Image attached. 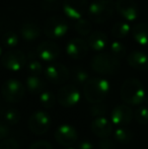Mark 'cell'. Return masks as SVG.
I'll list each match as a JSON object with an SVG mask.
<instances>
[{
	"label": "cell",
	"instance_id": "cell-1",
	"mask_svg": "<svg viewBox=\"0 0 148 149\" xmlns=\"http://www.w3.org/2000/svg\"><path fill=\"white\" fill-rule=\"evenodd\" d=\"M110 90H111V85L107 79L101 77H93L84 84L83 94L88 102L97 104L107 100Z\"/></svg>",
	"mask_w": 148,
	"mask_h": 149
},
{
	"label": "cell",
	"instance_id": "cell-2",
	"mask_svg": "<svg viewBox=\"0 0 148 149\" xmlns=\"http://www.w3.org/2000/svg\"><path fill=\"white\" fill-rule=\"evenodd\" d=\"M146 92L140 80L128 78L121 86V98L127 106H139L144 102Z\"/></svg>",
	"mask_w": 148,
	"mask_h": 149
},
{
	"label": "cell",
	"instance_id": "cell-3",
	"mask_svg": "<svg viewBox=\"0 0 148 149\" xmlns=\"http://www.w3.org/2000/svg\"><path fill=\"white\" fill-rule=\"evenodd\" d=\"M115 9V2L113 0H94L87 7V13L90 22L104 24L112 17Z\"/></svg>",
	"mask_w": 148,
	"mask_h": 149
},
{
	"label": "cell",
	"instance_id": "cell-4",
	"mask_svg": "<svg viewBox=\"0 0 148 149\" xmlns=\"http://www.w3.org/2000/svg\"><path fill=\"white\" fill-rule=\"evenodd\" d=\"M90 66L94 72L101 75H112L120 69V60L112 54L101 53L91 59Z\"/></svg>",
	"mask_w": 148,
	"mask_h": 149
},
{
	"label": "cell",
	"instance_id": "cell-5",
	"mask_svg": "<svg viewBox=\"0 0 148 149\" xmlns=\"http://www.w3.org/2000/svg\"><path fill=\"white\" fill-rule=\"evenodd\" d=\"M1 95L9 104H17L26 96V86L17 79H8L2 84Z\"/></svg>",
	"mask_w": 148,
	"mask_h": 149
},
{
	"label": "cell",
	"instance_id": "cell-6",
	"mask_svg": "<svg viewBox=\"0 0 148 149\" xmlns=\"http://www.w3.org/2000/svg\"><path fill=\"white\" fill-rule=\"evenodd\" d=\"M43 31L50 40H60L67 33L68 24L66 20L60 16H51L44 24Z\"/></svg>",
	"mask_w": 148,
	"mask_h": 149
},
{
	"label": "cell",
	"instance_id": "cell-7",
	"mask_svg": "<svg viewBox=\"0 0 148 149\" xmlns=\"http://www.w3.org/2000/svg\"><path fill=\"white\" fill-rule=\"evenodd\" d=\"M26 56L20 50H11L1 57V64L5 69L12 72L20 71L26 64Z\"/></svg>",
	"mask_w": 148,
	"mask_h": 149
},
{
	"label": "cell",
	"instance_id": "cell-8",
	"mask_svg": "<svg viewBox=\"0 0 148 149\" xmlns=\"http://www.w3.org/2000/svg\"><path fill=\"white\" fill-rule=\"evenodd\" d=\"M46 78L52 84H63L69 79L70 71L61 63H51L44 70Z\"/></svg>",
	"mask_w": 148,
	"mask_h": 149
},
{
	"label": "cell",
	"instance_id": "cell-9",
	"mask_svg": "<svg viewBox=\"0 0 148 149\" xmlns=\"http://www.w3.org/2000/svg\"><path fill=\"white\" fill-rule=\"evenodd\" d=\"M81 97L80 91L74 84H67L58 90L57 102L63 108H72L79 102Z\"/></svg>",
	"mask_w": 148,
	"mask_h": 149
},
{
	"label": "cell",
	"instance_id": "cell-10",
	"mask_svg": "<svg viewBox=\"0 0 148 149\" xmlns=\"http://www.w3.org/2000/svg\"><path fill=\"white\" fill-rule=\"evenodd\" d=\"M51 117L43 111L35 112L28 120V128L36 135H43L51 127Z\"/></svg>",
	"mask_w": 148,
	"mask_h": 149
},
{
	"label": "cell",
	"instance_id": "cell-11",
	"mask_svg": "<svg viewBox=\"0 0 148 149\" xmlns=\"http://www.w3.org/2000/svg\"><path fill=\"white\" fill-rule=\"evenodd\" d=\"M115 8L127 22H132L139 16V6L135 0H117Z\"/></svg>",
	"mask_w": 148,
	"mask_h": 149
},
{
	"label": "cell",
	"instance_id": "cell-12",
	"mask_svg": "<svg viewBox=\"0 0 148 149\" xmlns=\"http://www.w3.org/2000/svg\"><path fill=\"white\" fill-rule=\"evenodd\" d=\"M37 57L46 63L54 62L60 55V48L52 41H44L37 46Z\"/></svg>",
	"mask_w": 148,
	"mask_h": 149
},
{
	"label": "cell",
	"instance_id": "cell-13",
	"mask_svg": "<svg viewBox=\"0 0 148 149\" xmlns=\"http://www.w3.org/2000/svg\"><path fill=\"white\" fill-rule=\"evenodd\" d=\"M54 137L60 145L70 147L77 141L78 134L73 126L69 124H63L56 129Z\"/></svg>",
	"mask_w": 148,
	"mask_h": 149
},
{
	"label": "cell",
	"instance_id": "cell-14",
	"mask_svg": "<svg viewBox=\"0 0 148 149\" xmlns=\"http://www.w3.org/2000/svg\"><path fill=\"white\" fill-rule=\"evenodd\" d=\"M87 7V0H64L62 5L64 14L74 22L82 18Z\"/></svg>",
	"mask_w": 148,
	"mask_h": 149
},
{
	"label": "cell",
	"instance_id": "cell-15",
	"mask_svg": "<svg viewBox=\"0 0 148 149\" xmlns=\"http://www.w3.org/2000/svg\"><path fill=\"white\" fill-rule=\"evenodd\" d=\"M66 54L71 59L80 60L84 58L88 54L89 47L87 45V42H85L81 38H73L69 40L66 44L65 47Z\"/></svg>",
	"mask_w": 148,
	"mask_h": 149
},
{
	"label": "cell",
	"instance_id": "cell-16",
	"mask_svg": "<svg viewBox=\"0 0 148 149\" xmlns=\"http://www.w3.org/2000/svg\"><path fill=\"white\" fill-rule=\"evenodd\" d=\"M134 114L132 109L127 104H118L115 107L111 114V122L119 127H124L131 123Z\"/></svg>",
	"mask_w": 148,
	"mask_h": 149
},
{
	"label": "cell",
	"instance_id": "cell-17",
	"mask_svg": "<svg viewBox=\"0 0 148 149\" xmlns=\"http://www.w3.org/2000/svg\"><path fill=\"white\" fill-rule=\"evenodd\" d=\"M90 129L92 133L101 139L109 138L113 132V123L106 117H101L93 120Z\"/></svg>",
	"mask_w": 148,
	"mask_h": 149
},
{
	"label": "cell",
	"instance_id": "cell-18",
	"mask_svg": "<svg viewBox=\"0 0 148 149\" xmlns=\"http://www.w3.org/2000/svg\"><path fill=\"white\" fill-rule=\"evenodd\" d=\"M127 63L129 66L138 71L148 70V56L143 52L133 51L127 56Z\"/></svg>",
	"mask_w": 148,
	"mask_h": 149
},
{
	"label": "cell",
	"instance_id": "cell-19",
	"mask_svg": "<svg viewBox=\"0 0 148 149\" xmlns=\"http://www.w3.org/2000/svg\"><path fill=\"white\" fill-rule=\"evenodd\" d=\"M87 45L91 50L95 52H101L107 47L108 45V37L103 31H92L88 36L87 39Z\"/></svg>",
	"mask_w": 148,
	"mask_h": 149
},
{
	"label": "cell",
	"instance_id": "cell-20",
	"mask_svg": "<svg viewBox=\"0 0 148 149\" xmlns=\"http://www.w3.org/2000/svg\"><path fill=\"white\" fill-rule=\"evenodd\" d=\"M0 116L2 117V121L8 126L16 125L20 121V113L14 107L4 106L0 104Z\"/></svg>",
	"mask_w": 148,
	"mask_h": 149
},
{
	"label": "cell",
	"instance_id": "cell-21",
	"mask_svg": "<svg viewBox=\"0 0 148 149\" xmlns=\"http://www.w3.org/2000/svg\"><path fill=\"white\" fill-rule=\"evenodd\" d=\"M131 33L138 45L142 47H148V24L139 22L131 29Z\"/></svg>",
	"mask_w": 148,
	"mask_h": 149
},
{
	"label": "cell",
	"instance_id": "cell-22",
	"mask_svg": "<svg viewBox=\"0 0 148 149\" xmlns=\"http://www.w3.org/2000/svg\"><path fill=\"white\" fill-rule=\"evenodd\" d=\"M42 33V30L40 26L35 22H26L22 24L20 29V35L22 38L26 42H34L40 38Z\"/></svg>",
	"mask_w": 148,
	"mask_h": 149
},
{
	"label": "cell",
	"instance_id": "cell-23",
	"mask_svg": "<svg viewBox=\"0 0 148 149\" xmlns=\"http://www.w3.org/2000/svg\"><path fill=\"white\" fill-rule=\"evenodd\" d=\"M26 88L32 94H41L45 91L46 83L40 76L30 75L26 80Z\"/></svg>",
	"mask_w": 148,
	"mask_h": 149
},
{
	"label": "cell",
	"instance_id": "cell-24",
	"mask_svg": "<svg viewBox=\"0 0 148 149\" xmlns=\"http://www.w3.org/2000/svg\"><path fill=\"white\" fill-rule=\"evenodd\" d=\"M131 33V26L127 22H118L112 28V35L116 39H124Z\"/></svg>",
	"mask_w": 148,
	"mask_h": 149
},
{
	"label": "cell",
	"instance_id": "cell-25",
	"mask_svg": "<svg viewBox=\"0 0 148 149\" xmlns=\"http://www.w3.org/2000/svg\"><path fill=\"white\" fill-rule=\"evenodd\" d=\"M115 141L121 144L130 143L133 139V132L126 127H119L114 133Z\"/></svg>",
	"mask_w": 148,
	"mask_h": 149
},
{
	"label": "cell",
	"instance_id": "cell-26",
	"mask_svg": "<svg viewBox=\"0 0 148 149\" xmlns=\"http://www.w3.org/2000/svg\"><path fill=\"white\" fill-rule=\"evenodd\" d=\"M72 79H73L75 84L84 85L90 79V77H89L88 72L84 68L77 66L74 67L73 70H72Z\"/></svg>",
	"mask_w": 148,
	"mask_h": 149
},
{
	"label": "cell",
	"instance_id": "cell-27",
	"mask_svg": "<svg viewBox=\"0 0 148 149\" xmlns=\"http://www.w3.org/2000/svg\"><path fill=\"white\" fill-rule=\"evenodd\" d=\"M74 31H76L78 35L82 36V37H86L91 33V22L84 18H80V19L74 22Z\"/></svg>",
	"mask_w": 148,
	"mask_h": 149
},
{
	"label": "cell",
	"instance_id": "cell-28",
	"mask_svg": "<svg viewBox=\"0 0 148 149\" xmlns=\"http://www.w3.org/2000/svg\"><path fill=\"white\" fill-rule=\"evenodd\" d=\"M57 98L49 90H45L40 94V104L45 109H53L56 104Z\"/></svg>",
	"mask_w": 148,
	"mask_h": 149
},
{
	"label": "cell",
	"instance_id": "cell-29",
	"mask_svg": "<svg viewBox=\"0 0 148 149\" xmlns=\"http://www.w3.org/2000/svg\"><path fill=\"white\" fill-rule=\"evenodd\" d=\"M2 44H3L4 47L6 48H15L16 46L19 43V39H18V36L14 31H6L3 36H2Z\"/></svg>",
	"mask_w": 148,
	"mask_h": 149
},
{
	"label": "cell",
	"instance_id": "cell-30",
	"mask_svg": "<svg viewBox=\"0 0 148 149\" xmlns=\"http://www.w3.org/2000/svg\"><path fill=\"white\" fill-rule=\"evenodd\" d=\"M127 53V48L125 46V44L123 42L116 40V41L112 42L111 44V54L114 57H116L117 59L120 60L121 58H123Z\"/></svg>",
	"mask_w": 148,
	"mask_h": 149
},
{
	"label": "cell",
	"instance_id": "cell-31",
	"mask_svg": "<svg viewBox=\"0 0 148 149\" xmlns=\"http://www.w3.org/2000/svg\"><path fill=\"white\" fill-rule=\"evenodd\" d=\"M134 118L137 123L140 125H146L148 124V108L147 107H139L136 109L134 113Z\"/></svg>",
	"mask_w": 148,
	"mask_h": 149
},
{
	"label": "cell",
	"instance_id": "cell-32",
	"mask_svg": "<svg viewBox=\"0 0 148 149\" xmlns=\"http://www.w3.org/2000/svg\"><path fill=\"white\" fill-rule=\"evenodd\" d=\"M28 70L31 73V75L34 76H40L44 72V67L41 61L36 59H31L28 63Z\"/></svg>",
	"mask_w": 148,
	"mask_h": 149
},
{
	"label": "cell",
	"instance_id": "cell-33",
	"mask_svg": "<svg viewBox=\"0 0 148 149\" xmlns=\"http://www.w3.org/2000/svg\"><path fill=\"white\" fill-rule=\"evenodd\" d=\"M89 112H90L91 116L97 119V118H101V117H105V115L107 114L108 111L106 106L97 104H93L90 108V110H89Z\"/></svg>",
	"mask_w": 148,
	"mask_h": 149
},
{
	"label": "cell",
	"instance_id": "cell-34",
	"mask_svg": "<svg viewBox=\"0 0 148 149\" xmlns=\"http://www.w3.org/2000/svg\"><path fill=\"white\" fill-rule=\"evenodd\" d=\"M0 149H19V144L13 138H6L0 143Z\"/></svg>",
	"mask_w": 148,
	"mask_h": 149
},
{
	"label": "cell",
	"instance_id": "cell-35",
	"mask_svg": "<svg viewBox=\"0 0 148 149\" xmlns=\"http://www.w3.org/2000/svg\"><path fill=\"white\" fill-rule=\"evenodd\" d=\"M99 149H116V143L110 138H104L99 142Z\"/></svg>",
	"mask_w": 148,
	"mask_h": 149
},
{
	"label": "cell",
	"instance_id": "cell-36",
	"mask_svg": "<svg viewBox=\"0 0 148 149\" xmlns=\"http://www.w3.org/2000/svg\"><path fill=\"white\" fill-rule=\"evenodd\" d=\"M30 149H53V146L50 142L46 140H39L31 145Z\"/></svg>",
	"mask_w": 148,
	"mask_h": 149
},
{
	"label": "cell",
	"instance_id": "cell-37",
	"mask_svg": "<svg viewBox=\"0 0 148 149\" xmlns=\"http://www.w3.org/2000/svg\"><path fill=\"white\" fill-rule=\"evenodd\" d=\"M10 134V128L6 123L0 120V141L4 140L9 136Z\"/></svg>",
	"mask_w": 148,
	"mask_h": 149
},
{
	"label": "cell",
	"instance_id": "cell-38",
	"mask_svg": "<svg viewBox=\"0 0 148 149\" xmlns=\"http://www.w3.org/2000/svg\"><path fill=\"white\" fill-rule=\"evenodd\" d=\"M78 149H94V148H93V145L90 141H88V140H82L81 142H79Z\"/></svg>",
	"mask_w": 148,
	"mask_h": 149
},
{
	"label": "cell",
	"instance_id": "cell-39",
	"mask_svg": "<svg viewBox=\"0 0 148 149\" xmlns=\"http://www.w3.org/2000/svg\"><path fill=\"white\" fill-rule=\"evenodd\" d=\"M144 102H145V104H147V106H148V94H146V96H145Z\"/></svg>",
	"mask_w": 148,
	"mask_h": 149
},
{
	"label": "cell",
	"instance_id": "cell-40",
	"mask_svg": "<svg viewBox=\"0 0 148 149\" xmlns=\"http://www.w3.org/2000/svg\"><path fill=\"white\" fill-rule=\"evenodd\" d=\"M2 53H3V50H2V47L0 45V57H2Z\"/></svg>",
	"mask_w": 148,
	"mask_h": 149
},
{
	"label": "cell",
	"instance_id": "cell-41",
	"mask_svg": "<svg viewBox=\"0 0 148 149\" xmlns=\"http://www.w3.org/2000/svg\"><path fill=\"white\" fill-rule=\"evenodd\" d=\"M45 1L50 2V3H52V2H55V1H57V0H45Z\"/></svg>",
	"mask_w": 148,
	"mask_h": 149
},
{
	"label": "cell",
	"instance_id": "cell-42",
	"mask_svg": "<svg viewBox=\"0 0 148 149\" xmlns=\"http://www.w3.org/2000/svg\"><path fill=\"white\" fill-rule=\"evenodd\" d=\"M67 149H74V148H72V147H69V148H67Z\"/></svg>",
	"mask_w": 148,
	"mask_h": 149
}]
</instances>
